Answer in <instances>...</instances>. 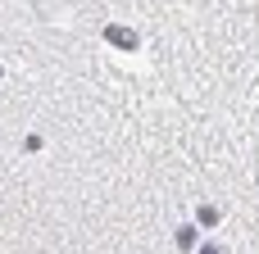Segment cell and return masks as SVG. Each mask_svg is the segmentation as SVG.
<instances>
[{
	"label": "cell",
	"mask_w": 259,
	"mask_h": 254,
	"mask_svg": "<svg viewBox=\"0 0 259 254\" xmlns=\"http://www.w3.org/2000/svg\"><path fill=\"white\" fill-rule=\"evenodd\" d=\"M105 41L109 45H118V50H137L141 41H137V32H127V27H105Z\"/></svg>",
	"instance_id": "6da1fadb"
},
{
	"label": "cell",
	"mask_w": 259,
	"mask_h": 254,
	"mask_svg": "<svg viewBox=\"0 0 259 254\" xmlns=\"http://www.w3.org/2000/svg\"><path fill=\"white\" fill-rule=\"evenodd\" d=\"M196 223H200V227H214V223H219V209H214V205H200V209H196Z\"/></svg>",
	"instance_id": "7a4b0ae2"
},
{
	"label": "cell",
	"mask_w": 259,
	"mask_h": 254,
	"mask_svg": "<svg viewBox=\"0 0 259 254\" xmlns=\"http://www.w3.org/2000/svg\"><path fill=\"white\" fill-rule=\"evenodd\" d=\"M178 245L191 250V245H196V227H178Z\"/></svg>",
	"instance_id": "3957f363"
}]
</instances>
